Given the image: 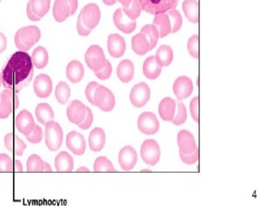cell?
<instances>
[{
  "mask_svg": "<svg viewBox=\"0 0 275 206\" xmlns=\"http://www.w3.org/2000/svg\"><path fill=\"white\" fill-rule=\"evenodd\" d=\"M141 172H151V171L148 170V169H143V170L141 171Z\"/></svg>",
  "mask_w": 275,
  "mask_h": 206,
  "instance_id": "cell-60",
  "label": "cell"
},
{
  "mask_svg": "<svg viewBox=\"0 0 275 206\" xmlns=\"http://www.w3.org/2000/svg\"><path fill=\"white\" fill-rule=\"evenodd\" d=\"M19 100L15 92L6 89L0 94V119H6L18 108Z\"/></svg>",
  "mask_w": 275,
  "mask_h": 206,
  "instance_id": "cell-7",
  "label": "cell"
},
{
  "mask_svg": "<svg viewBox=\"0 0 275 206\" xmlns=\"http://www.w3.org/2000/svg\"><path fill=\"white\" fill-rule=\"evenodd\" d=\"M142 10L151 14L165 13L175 9L179 0H139Z\"/></svg>",
  "mask_w": 275,
  "mask_h": 206,
  "instance_id": "cell-4",
  "label": "cell"
},
{
  "mask_svg": "<svg viewBox=\"0 0 275 206\" xmlns=\"http://www.w3.org/2000/svg\"><path fill=\"white\" fill-rule=\"evenodd\" d=\"M85 60L88 67L94 72L102 70L107 61L103 49L97 45H93L88 49L85 54Z\"/></svg>",
  "mask_w": 275,
  "mask_h": 206,
  "instance_id": "cell-6",
  "label": "cell"
},
{
  "mask_svg": "<svg viewBox=\"0 0 275 206\" xmlns=\"http://www.w3.org/2000/svg\"><path fill=\"white\" fill-rule=\"evenodd\" d=\"M76 28H77L78 33L82 36H88V35L90 34L91 32H92V30L88 28L87 27L83 24L82 16H81V13H80L79 17H78Z\"/></svg>",
  "mask_w": 275,
  "mask_h": 206,
  "instance_id": "cell-51",
  "label": "cell"
},
{
  "mask_svg": "<svg viewBox=\"0 0 275 206\" xmlns=\"http://www.w3.org/2000/svg\"><path fill=\"white\" fill-rule=\"evenodd\" d=\"M99 86L100 85L96 82H91L86 86L85 95H86V98L88 99L91 105H95V103H94V95H95V90H96Z\"/></svg>",
  "mask_w": 275,
  "mask_h": 206,
  "instance_id": "cell-48",
  "label": "cell"
},
{
  "mask_svg": "<svg viewBox=\"0 0 275 206\" xmlns=\"http://www.w3.org/2000/svg\"><path fill=\"white\" fill-rule=\"evenodd\" d=\"M122 10L129 18L135 20L140 16L142 6L139 0H132L131 4L128 7L123 8Z\"/></svg>",
  "mask_w": 275,
  "mask_h": 206,
  "instance_id": "cell-40",
  "label": "cell"
},
{
  "mask_svg": "<svg viewBox=\"0 0 275 206\" xmlns=\"http://www.w3.org/2000/svg\"><path fill=\"white\" fill-rule=\"evenodd\" d=\"M92 122H93V114H92V110L87 108V113H86V117L83 119L81 123L78 124V126L83 130H86V129H89L92 126Z\"/></svg>",
  "mask_w": 275,
  "mask_h": 206,
  "instance_id": "cell-49",
  "label": "cell"
},
{
  "mask_svg": "<svg viewBox=\"0 0 275 206\" xmlns=\"http://www.w3.org/2000/svg\"><path fill=\"white\" fill-rule=\"evenodd\" d=\"M13 171L12 159L5 153H0V172H11Z\"/></svg>",
  "mask_w": 275,
  "mask_h": 206,
  "instance_id": "cell-44",
  "label": "cell"
},
{
  "mask_svg": "<svg viewBox=\"0 0 275 206\" xmlns=\"http://www.w3.org/2000/svg\"><path fill=\"white\" fill-rule=\"evenodd\" d=\"M32 9L38 16L44 17L50 9V0H30Z\"/></svg>",
  "mask_w": 275,
  "mask_h": 206,
  "instance_id": "cell-37",
  "label": "cell"
},
{
  "mask_svg": "<svg viewBox=\"0 0 275 206\" xmlns=\"http://www.w3.org/2000/svg\"><path fill=\"white\" fill-rule=\"evenodd\" d=\"M35 114H36L37 120L43 125H46L47 122L53 120L55 117L53 110L51 108L50 105L46 103H41L38 105Z\"/></svg>",
  "mask_w": 275,
  "mask_h": 206,
  "instance_id": "cell-33",
  "label": "cell"
},
{
  "mask_svg": "<svg viewBox=\"0 0 275 206\" xmlns=\"http://www.w3.org/2000/svg\"><path fill=\"white\" fill-rule=\"evenodd\" d=\"M116 1L121 3L124 6V7H128L132 3V0H116Z\"/></svg>",
  "mask_w": 275,
  "mask_h": 206,
  "instance_id": "cell-56",
  "label": "cell"
},
{
  "mask_svg": "<svg viewBox=\"0 0 275 206\" xmlns=\"http://www.w3.org/2000/svg\"><path fill=\"white\" fill-rule=\"evenodd\" d=\"M68 2L70 6V15H73L77 9L78 2L77 0H68Z\"/></svg>",
  "mask_w": 275,
  "mask_h": 206,
  "instance_id": "cell-54",
  "label": "cell"
},
{
  "mask_svg": "<svg viewBox=\"0 0 275 206\" xmlns=\"http://www.w3.org/2000/svg\"><path fill=\"white\" fill-rule=\"evenodd\" d=\"M182 9L190 22L198 23L199 20V5L197 0H185L182 4Z\"/></svg>",
  "mask_w": 275,
  "mask_h": 206,
  "instance_id": "cell-32",
  "label": "cell"
},
{
  "mask_svg": "<svg viewBox=\"0 0 275 206\" xmlns=\"http://www.w3.org/2000/svg\"><path fill=\"white\" fill-rule=\"evenodd\" d=\"M53 16L57 22H65L70 16V6L68 0H55L53 6Z\"/></svg>",
  "mask_w": 275,
  "mask_h": 206,
  "instance_id": "cell-29",
  "label": "cell"
},
{
  "mask_svg": "<svg viewBox=\"0 0 275 206\" xmlns=\"http://www.w3.org/2000/svg\"><path fill=\"white\" fill-rule=\"evenodd\" d=\"M193 91L192 81L188 76H179L173 84V92L179 100H184L191 96Z\"/></svg>",
  "mask_w": 275,
  "mask_h": 206,
  "instance_id": "cell-12",
  "label": "cell"
},
{
  "mask_svg": "<svg viewBox=\"0 0 275 206\" xmlns=\"http://www.w3.org/2000/svg\"><path fill=\"white\" fill-rule=\"evenodd\" d=\"M70 96V89L65 82H60L56 86L55 97L61 105H66Z\"/></svg>",
  "mask_w": 275,
  "mask_h": 206,
  "instance_id": "cell-36",
  "label": "cell"
},
{
  "mask_svg": "<svg viewBox=\"0 0 275 206\" xmlns=\"http://www.w3.org/2000/svg\"><path fill=\"white\" fill-rule=\"evenodd\" d=\"M94 170L96 172H116L112 162L105 156H100L95 159Z\"/></svg>",
  "mask_w": 275,
  "mask_h": 206,
  "instance_id": "cell-39",
  "label": "cell"
},
{
  "mask_svg": "<svg viewBox=\"0 0 275 206\" xmlns=\"http://www.w3.org/2000/svg\"><path fill=\"white\" fill-rule=\"evenodd\" d=\"M118 160H119L120 166L124 171L132 170L137 163L136 151L130 145L124 147L120 151Z\"/></svg>",
  "mask_w": 275,
  "mask_h": 206,
  "instance_id": "cell-15",
  "label": "cell"
},
{
  "mask_svg": "<svg viewBox=\"0 0 275 206\" xmlns=\"http://www.w3.org/2000/svg\"><path fill=\"white\" fill-rule=\"evenodd\" d=\"M32 63L37 69L46 68L49 62V55L45 48L39 46L36 48L32 54Z\"/></svg>",
  "mask_w": 275,
  "mask_h": 206,
  "instance_id": "cell-34",
  "label": "cell"
},
{
  "mask_svg": "<svg viewBox=\"0 0 275 206\" xmlns=\"http://www.w3.org/2000/svg\"><path fill=\"white\" fill-rule=\"evenodd\" d=\"M106 141L105 131L102 128H95L89 137V145L90 149L94 152H99L103 149Z\"/></svg>",
  "mask_w": 275,
  "mask_h": 206,
  "instance_id": "cell-23",
  "label": "cell"
},
{
  "mask_svg": "<svg viewBox=\"0 0 275 206\" xmlns=\"http://www.w3.org/2000/svg\"><path fill=\"white\" fill-rule=\"evenodd\" d=\"M132 48L137 55H145L150 51V43L145 35L138 33L132 38Z\"/></svg>",
  "mask_w": 275,
  "mask_h": 206,
  "instance_id": "cell-30",
  "label": "cell"
},
{
  "mask_svg": "<svg viewBox=\"0 0 275 206\" xmlns=\"http://www.w3.org/2000/svg\"><path fill=\"white\" fill-rule=\"evenodd\" d=\"M45 140L49 150L51 151H57L63 142V131L60 125L53 120L46 123Z\"/></svg>",
  "mask_w": 275,
  "mask_h": 206,
  "instance_id": "cell-3",
  "label": "cell"
},
{
  "mask_svg": "<svg viewBox=\"0 0 275 206\" xmlns=\"http://www.w3.org/2000/svg\"><path fill=\"white\" fill-rule=\"evenodd\" d=\"M52 171V168H51L50 165H49V163H47V162H45L44 172H51Z\"/></svg>",
  "mask_w": 275,
  "mask_h": 206,
  "instance_id": "cell-58",
  "label": "cell"
},
{
  "mask_svg": "<svg viewBox=\"0 0 275 206\" xmlns=\"http://www.w3.org/2000/svg\"><path fill=\"white\" fill-rule=\"evenodd\" d=\"M87 107L80 100H73L67 108V116L73 124H80L86 117Z\"/></svg>",
  "mask_w": 275,
  "mask_h": 206,
  "instance_id": "cell-14",
  "label": "cell"
},
{
  "mask_svg": "<svg viewBox=\"0 0 275 206\" xmlns=\"http://www.w3.org/2000/svg\"><path fill=\"white\" fill-rule=\"evenodd\" d=\"M94 103L99 109L110 112L114 108L116 100L110 89L105 86H99L94 95Z\"/></svg>",
  "mask_w": 275,
  "mask_h": 206,
  "instance_id": "cell-8",
  "label": "cell"
},
{
  "mask_svg": "<svg viewBox=\"0 0 275 206\" xmlns=\"http://www.w3.org/2000/svg\"><path fill=\"white\" fill-rule=\"evenodd\" d=\"M188 50L190 55L194 58L199 57V36L193 35L190 38L188 43Z\"/></svg>",
  "mask_w": 275,
  "mask_h": 206,
  "instance_id": "cell-42",
  "label": "cell"
},
{
  "mask_svg": "<svg viewBox=\"0 0 275 206\" xmlns=\"http://www.w3.org/2000/svg\"><path fill=\"white\" fill-rule=\"evenodd\" d=\"M77 172H89V169L86 167H81L76 171Z\"/></svg>",
  "mask_w": 275,
  "mask_h": 206,
  "instance_id": "cell-59",
  "label": "cell"
},
{
  "mask_svg": "<svg viewBox=\"0 0 275 206\" xmlns=\"http://www.w3.org/2000/svg\"><path fill=\"white\" fill-rule=\"evenodd\" d=\"M56 171L60 172H70L73 169V159L66 151H62L56 156L55 159Z\"/></svg>",
  "mask_w": 275,
  "mask_h": 206,
  "instance_id": "cell-27",
  "label": "cell"
},
{
  "mask_svg": "<svg viewBox=\"0 0 275 206\" xmlns=\"http://www.w3.org/2000/svg\"><path fill=\"white\" fill-rule=\"evenodd\" d=\"M41 32L36 26H28L17 30L14 36L16 47L23 52L30 50L41 39Z\"/></svg>",
  "mask_w": 275,
  "mask_h": 206,
  "instance_id": "cell-2",
  "label": "cell"
},
{
  "mask_svg": "<svg viewBox=\"0 0 275 206\" xmlns=\"http://www.w3.org/2000/svg\"><path fill=\"white\" fill-rule=\"evenodd\" d=\"M138 127L142 133L147 135H153L159 131L160 122L154 113L145 112L139 116Z\"/></svg>",
  "mask_w": 275,
  "mask_h": 206,
  "instance_id": "cell-9",
  "label": "cell"
},
{
  "mask_svg": "<svg viewBox=\"0 0 275 206\" xmlns=\"http://www.w3.org/2000/svg\"><path fill=\"white\" fill-rule=\"evenodd\" d=\"M161 154L159 145L153 139L145 140L141 147V156L142 160L148 165H156L161 159Z\"/></svg>",
  "mask_w": 275,
  "mask_h": 206,
  "instance_id": "cell-5",
  "label": "cell"
},
{
  "mask_svg": "<svg viewBox=\"0 0 275 206\" xmlns=\"http://www.w3.org/2000/svg\"><path fill=\"white\" fill-rule=\"evenodd\" d=\"M34 119L31 113L27 110H23L16 116L15 126L17 130L23 134L25 136H28L31 133L35 127Z\"/></svg>",
  "mask_w": 275,
  "mask_h": 206,
  "instance_id": "cell-13",
  "label": "cell"
},
{
  "mask_svg": "<svg viewBox=\"0 0 275 206\" xmlns=\"http://www.w3.org/2000/svg\"><path fill=\"white\" fill-rule=\"evenodd\" d=\"M168 16H169V20L171 23V33H175L178 32L182 26V17L179 11L173 9L168 11Z\"/></svg>",
  "mask_w": 275,
  "mask_h": 206,
  "instance_id": "cell-41",
  "label": "cell"
},
{
  "mask_svg": "<svg viewBox=\"0 0 275 206\" xmlns=\"http://www.w3.org/2000/svg\"><path fill=\"white\" fill-rule=\"evenodd\" d=\"M179 156H180L181 160L184 163L189 166L193 165L199 159V151H198V148H197L193 153H190V154H183L179 152Z\"/></svg>",
  "mask_w": 275,
  "mask_h": 206,
  "instance_id": "cell-46",
  "label": "cell"
},
{
  "mask_svg": "<svg viewBox=\"0 0 275 206\" xmlns=\"http://www.w3.org/2000/svg\"><path fill=\"white\" fill-rule=\"evenodd\" d=\"M135 73L133 63L129 60H124L119 64L116 70L118 79L124 83L132 80Z\"/></svg>",
  "mask_w": 275,
  "mask_h": 206,
  "instance_id": "cell-24",
  "label": "cell"
},
{
  "mask_svg": "<svg viewBox=\"0 0 275 206\" xmlns=\"http://www.w3.org/2000/svg\"><path fill=\"white\" fill-rule=\"evenodd\" d=\"M14 171L17 172H23V166L19 160L14 161Z\"/></svg>",
  "mask_w": 275,
  "mask_h": 206,
  "instance_id": "cell-55",
  "label": "cell"
},
{
  "mask_svg": "<svg viewBox=\"0 0 275 206\" xmlns=\"http://www.w3.org/2000/svg\"><path fill=\"white\" fill-rule=\"evenodd\" d=\"M45 162L38 155L33 154L27 161V169L30 172H44Z\"/></svg>",
  "mask_w": 275,
  "mask_h": 206,
  "instance_id": "cell-38",
  "label": "cell"
},
{
  "mask_svg": "<svg viewBox=\"0 0 275 206\" xmlns=\"http://www.w3.org/2000/svg\"><path fill=\"white\" fill-rule=\"evenodd\" d=\"M0 1H1V0H0Z\"/></svg>",
  "mask_w": 275,
  "mask_h": 206,
  "instance_id": "cell-61",
  "label": "cell"
},
{
  "mask_svg": "<svg viewBox=\"0 0 275 206\" xmlns=\"http://www.w3.org/2000/svg\"><path fill=\"white\" fill-rule=\"evenodd\" d=\"M153 25L159 32L160 38H164L171 33V23L169 16L166 13L156 14L153 19Z\"/></svg>",
  "mask_w": 275,
  "mask_h": 206,
  "instance_id": "cell-28",
  "label": "cell"
},
{
  "mask_svg": "<svg viewBox=\"0 0 275 206\" xmlns=\"http://www.w3.org/2000/svg\"><path fill=\"white\" fill-rule=\"evenodd\" d=\"M156 62L161 67H167L173 60V51L172 48L167 45L161 46L158 49L155 56Z\"/></svg>",
  "mask_w": 275,
  "mask_h": 206,
  "instance_id": "cell-31",
  "label": "cell"
},
{
  "mask_svg": "<svg viewBox=\"0 0 275 206\" xmlns=\"http://www.w3.org/2000/svg\"><path fill=\"white\" fill-rule=\"evenodd\" d=\"M33 90L36 96L46 98L51 95L52 91V81L48 75L42 73L36 76L33 83Z\"/></svg>",
  "mask_w": 275,
  "mask_h": 206,
  "instance_id": "cell-16",
  "label": "cell"
},
{
  "mask_svg": "<svg viewBox=\"0 0 275 206\" xmlns=\"http://www.w3.org/2000/svg\"><path fill=\"white\" fill-rule=\"evenodd\" d=\"M5 146L8 151L14 153L17 156L23 155L24 151L27 148V145L17 135L13 133H9L4 137Z\"/></svg>",
  "mask_w": 275,
  "mask_h": 206,
  "instance_id": "cell-21",
  "label": "cell"
},
{
  "mask_svg": "<svg viewBox=\"0 0 275 206\" xmlns=\"http://www.w3.org/2000/svg\"><path fill=\"white\" fill-rule=\"evenodd\" d=\"M141 33L145 35L150 43V51L153 50L158 44L160 38L159 32L153 25H145L141 30Z\"/></svg>",
  "mask_w": 275,
  "mask_h": 206,
  "instance_id": "cell-35",
  "label": "cell"
},
{
  "mask_svg": "<svg viewBox=\"0 0 275 206\" xmlns=\"http://www.w3.org/2000/svg\"><path fill=\"white\" fill-rule=\"evenodd\" d=\"M27 14H28V18L30 20H33V22H38V20H41L42 17L33 12L31 6H30V2L28 3V6H27Z\"/></svg>",
  "mask_w": 275,
  "mask_h": 206,
  "instance_id": "cell-52",
  "label": "cell"
},
{
  "mask_svg": "<svg viewBox=\"0 0 275 206\" xmlns=\"http://www.w3.org/2000/svg\"><path fill=\"white\" fill-rule=\"evenodd\" d=\"M26 137L30 143H41L43 138V129H42L41 126H38V125H35L34 129L32 131L31 133Z\"/></svg>",
  "mask_w": 275,
  "mask_h": 206,
  "instance_id": "cell-45",
  "label": "cell"
},
{
  "mask_svg": "<svg viewBox=\"0 0 275 206\" xmlns=\"http://www.w3.org/2000/svg\"><path fill=\"white\" fill-rule=\"evenodd\" d=\"M175 107L176 105L173 99L169 97L163 99L160 103L159 109H158L161 119L166 122L172 121L175 116Z\"/></svg>",
  "mask_w": 275,
  "mask_h": 206,
  "instance_id": "cell-22",
  "label": "cell"
},
{
  "mask_svg": "<svg viewBox=\"0 0 275 206\" xmlns=\"http://www.w3.org/2000/svg\"><path fill=\"white\" fill-rule=\"evenodd\" d=\"M113 22L116 28L127 34L132 33L136 28V22L129 18L123 12L122 9H116L113 14Z\"/></svg>",
  "mask_w": 275,
  "mask_h": 206,
  "instance_id": "cell-19",
  "label": "cell"
},
{
  "mask_svg": "<svg viewBox=\"0 0 275 206\" xmlns=\"http://www.w3.org/2000/svg\"><path fill=\"white\" fill-rule=\"evenodd\" d=\"M126 45L124 37L119 34L113 33L108 36V49L110 55L115 58H119L124 55Z\"/></svg>",
  "mask_w": 275,
  "mask_h": 206,
  "instance_id": "cell-20",
  "label": "cell"
},
{
  "mask_svg": "<svg viewBox=\"0 0 275 206\" xmlns=\"http://www.w3.org/2000/svg\"><path fill=\"white\" fill-rule=\"evenodd\" d=\"M177 142L179 152L183 154H190L198 148L194 137L188 130H182L179 132Z\"/></svg>",
  "mask_w": 275,
  "mask_h": 206,
  "instance_id": "cell-18",
  "label": "cell"
},
{
  "mask_svg": "<svg viewBox=\"0 0 275 206\" xmlns=\"http://www.w3.org/2000/svg\"><path fill=\"white\" fill-rule=\"evenodd\" d=\"M188 114H187V110L185 105L182 102L178 103V114L175 116V119H172V123L175 126H179L184 124L186 121Z\"/></svg>",
  "mask_w": 275,
  "mask_h": 206,
  "instance_id": "cell-43",
  "label": "cell"
},
{
  "mask_svg": "<svg viewBox=\"0 0 275 206\" xmlns=\"http://www.w3.org/2000/svg\"><path fill=\"white\" fill-rule=\"evenodd\" d=\"M67 77L70 82L77 83L82 80L84 76V68L78 60H72L66 69Z\"/></svg>",
  "mask_w": 275,
  "mask_h": 206,
  "instance_id": "cell-26",
  "label": "cell"
},
{
  "mask_svg": "<svg viewBox=\"0 0 275 206\" xmlns=\"http://www.w3.org/2000/svg\"><path fill=\"white\" fill-rule=\"evenodd\" d=\"M107 6H113L116 3V0H102Z\"/></svg>",
  "mask_w": 275,
  "mask_h": 206,
  "instance_id": "cell-57",
  "label": "cell"
},
{
  "mask_svg": "<svg viewBox=\"0 0 275 206\" xmlns=\"http://www.w3.org/2000/svg\"><path fill=\"white\" fill-rule=\"evenodd\" d=\"M162 71V67L160 66L155 59V56H150L144 62L143 73L148 79H156L159 77Z\"/></svg>",
  "mask_w": 275,
  "mask_h": 206,
  "instance_id": "cell-25",
  "label": "cell"
},
{
  "mask_svg": "<svg viewBox=\"0 0 275 206\" xmlns=\"http://www.w3.org/2000/svg\"><path fill=\"white\" fill-rule=\"evenodd\" d=\"M7 47V39L3 33L0 32V54L3 53Z\"/></svg>",
  "mask_w": 275,
  "mask_h": 206,
  "instance_id": "cell-53",
  "label": "cell"
},
{
  "mask_svg": "<svg viewBox=\"0 0 275 206\" xmlns=\"http://www.w3.org/2000/svg\"><path fill=\"white\" fill-rule=\"evenodd\" d=\"M66 145L69 150L77 156H81L86 149L84 137L76 131L70 132L67 135Z\"/></svg>",
  "mask_w": 275,
  "mask_h": 206,
  "instance_id": "cell-17",
  "label": "cell"
},
{
  "mask_svg": "<svg viewBox=\"0 0 275 206\" xmlns=\"http://www.w3.org/2000/svg\"><path fill=\"white\" fill-rule=\"evenodd\" d=\"M83 24L90 30H93L99 25L101 18V12L99 6L90 3L83 8L81 12Z\"/></svg>",
  "mask_w": 275,
  "mask_h": 206,
  "instance_id": "cell-11",
  "label": "cell"
},
{
  "mask_svg": "<svg viewBox=\"0 0 275 206\" xmlns=\"http://www.w3.org/2000/svg\"><path fill=\"white\" fill-rule=\"evenodd\" d=\"M151 97V89L145 83H138L131 91V103L137 108L145 106Z\"/></svg>",
  "mask_w": 275,
  "mask_h": 206,
  "instance_id": "cell-10",
  "label": "cell"
},
{
  "mask_svg": "<svg viewBox=\"0 0 275 206\" xmlns=\"http://www.w3.org/2000/svg\"><path fill=\"white\" fill-rule=\"evenodd\" d=\"M198 105H199V97L196 96L193 97L190 104V110H191V116L193 121L198 122L199 120V115H198Z\"/></svg>",
  "mask_w": 275,
  "mask_h": 206,
  "instance_id": "cell-50",
  "label": "cell"
},
{
  "mask_svg": "<svg viewBox=\"0 0 275 206\" xmlns=\"http://www.w3.org/2000/svg\"><path fill=\"white\" fill-rule=\"evenodd\" d=\"M33 76V65L27 52L21 51L9 57L2 71V82L6 89L18 93L28 86Z\"/></svg>",
  "mask_w": 275,
  "mask_h": 206,
  "instance_id": "cell-1",
  "label": "cell"
},
{
  "mask_svg": "<svg viewBox=\"0 0 275 206\" xmlns=\"http://www.w3.org/2000/svg\"><path fill=\"white\" fill-rule=\"evenodd\" d=\"M112 71H113V68H112L111 64L110 63L109 60H107L105 66L102 70L95 72V74L101 80H106L111 76Z\"/></svg>",
  "mask_w": 275,
  "mask_h": 206,
  "instance_id": "cell-47",
  "label": "cell"
}]
</instances>
